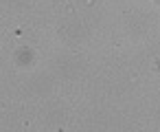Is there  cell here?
Returning a JSON list of instances; mask_svg holds the SVG:
<instances>
[{
  "label": "cell",
  "instance_id": "6da1fadb",
  "mask_svg": "<svg viewBox=\"0 0 160 132\" xmlns=\"http://www.w3.org/2000/svg\"><path fill=\"white\" fill-rule=\"evenodd\" d=\"M153 68H156V73H158V75H160V60H158V57H156V60H153Z\"/></svg>",
  "mask_w": 160,
  "mask_h": 132
},
{
  "label": "cell",
  "instance_id": "7a4b0ae2",
  "mask_svg": "<svg viewBox=\"0 0 160 132\" xmlns=\"http://www.w3.org/2000/svg\"><path fill=\"white\" fill-rule=\"evenodd\" d=\"M151 3H153L156 7H160V0H151Z\"/></svg>",
  "mask_w": 160,
  "mask_h": 132
},
{
  "label": "cell",
  "instance_id": "3957f363",
  "mask_svg": "<svg viewBox=\"0 0 160 132\" xmlns=\"http://www.w3.org/2000/svg\"><path fill=\"white\" fill-rule=\"evenodd\" d=\"M2 108H5V101H0V110H2Z\"/></svg>",
  "mask_w": 160,
  "mask_h": 132
}]
</instances>
